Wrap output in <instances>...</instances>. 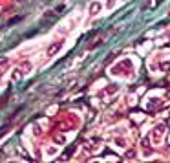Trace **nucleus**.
Listing matches in <instances>:
<instances>
[{
  "label": "nucleus",
  "mask_w": 170,
  "mask_h": 163,
  "mask_svg": "<svg viewBox=\"0 0 170 163\" xmlns=\"http://www.w3.org/2000/svg\"><path fill=\"white\" fill-rule=\"evenodd\" d=\"M73 150H75V147H72L70 150H66V152H64V158H70V156L73 154Z\"/></svg>",
  "instance_id": "obj_3"
},
{
  "label": "nucleus",
  "mask_w": 170,
  "mask_h": 163,
  "mask_svg": "<svg viewBox=\"0 0 170 163\" xmlns=\"http://www.w3.org/2000/svg\"><path fill=\"white\" fill-rule=\"evenodd\" d=\"M19 20H22V17H15V19H11V20L7 22V24H9V26H13V24H17Z\"/></svg>",
  "instance_id": "obj_4"
},
{
  "label": "nucleus",
  "mask_w": 170,
  "mask_h": 163,
  "mask_svg": "<svg viewBox=\"0 0 170 163\" xmlns=\"http://www.w3.org/2000/svg\"><path fill=\"white\" fill-rule=\"evenodd\" d=\"M60 46H62V42H57L55 46H51V48L48 50V53H50V55H53V53H55V51L59 50V48H60Z\"/></svg>",
  "instance_id": "obj_1"
},
{
  "label": "nucleus",
  "mask_w": 170,
  "mask_h": 163,
  "mask_svg": "<svg viewBox=\"0 0 170 163\" xmlns=\"http://www.w3.org/2000/svg\"><path fill=\"white\" fill-rule=\"evenodd\" d=\"M99 9H101V6H99V4H92V9H90V11H92V15H95Z\"/></svg>",
  "instance_id": "obj_2"
},
{
  "label": "nucleus",
  "mask_w": 170,
  "mask_h": 163,
  "mask_svg": "<svg viewBox=\"0 0 170 163\" xmlns=\"http://www.w3.org/2000/svg\"><path fill=\"white\" fill-rule=\"evenodd\" d=\"M13 79H15V81H17V79H20V72H19V70L13 73Z\"/></svg>",
  "instance_id": "obj_5"
}]
</instances>
